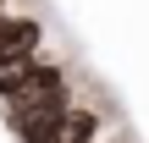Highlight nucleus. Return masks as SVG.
Wrapping results in <instances>:
<instances>
[{"label": "nucleus", "instance_id": "nucleus-1", "mask_svg": "<svg viewBox=\"0 0 149 143\" xmlns=\"http://www.w3.org/2000/svg\"><path fill=\"white\" fill-rule=\"evenodd\" d=\"M39 44H44V22H39V17H28V11H6V17H0V72L17 66V61L44 55Z\"/></svg>", "mask_w": 149, "mask_h": 143}, {"label": "nucleus", "instance_id": "nucleus-2", "mask_svg": "<svg viewBox=\"0 0 149 143\" xmlns=\"http://www.w3.org/2000/svg\"><path fill=\"white\" fill-rule=\"evenodd\" d=\"M0 17H6V6H0Z\"/></svg>", "mask_w": 149, "mask_h": 143}]
</instances>
